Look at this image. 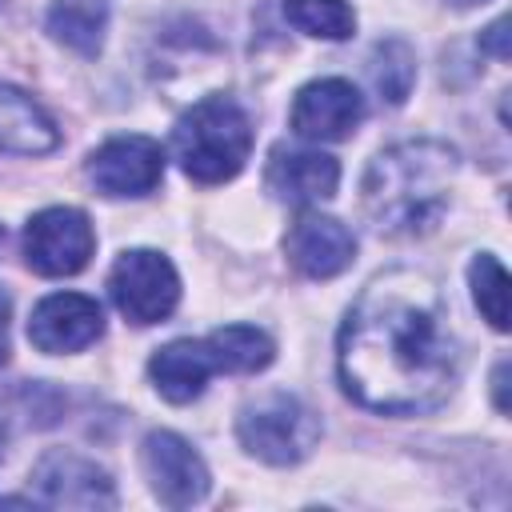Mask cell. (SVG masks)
Returning <instances> with one entry per match:
<instances>
[{
    "instance_id": "obj_16",
    "label": "cell",
    "mask_w": 512,
    "mask_h": 512,
    "mask_svg": "<svg viewBox=\"0 0 512 512\" xmlns=\"http://www.w3.org/2000/svg\"><path fill=\"white\" fill-rule=\"evenodd\" d=\"M108 28V4L104 0H60L48 8V32L64 48L80 56H96Z\"/></svg>"
},
{
    "instance_id": "obj_9",
    "label": "cell",
    "mask_w": 512,
    "mask_h": 512,
    "mask_svg": "<svg viewBox=\"0 0 512 512\" xmlns=\"http://www.w3.org/2000/svg\"><path fill=\"white\" fill-rule=\"evenodd\" d=\"M104 332V312L84 292H52L32 308L28 340L40 352H80Z\"/></svg>"
},
{
    "instance_id": "obj_22",
    "label": "cell",
    "mask_w": 512,
    "mask_h": 512,
    "mask_svg": "<svg viewBox=\"0 0 512 512\" xmlns=\"http://www.w3.org/2000/svg\"><path fill=\"white\" fill-rule=\"evenodd\" d=\"M492 392H496V408H500V412H508V360H500V364H496Z\"/></svg>"
},
{
    "instance_id": "obj_12",
    "label": "cell",
    "mask_w": 512,
    "mask_h": 512,
    "mask_svg": "<svg viewBox=\"0 0 512 512\" xmlns=\"http://www.w3.org/2000/svg\"><path fill=\"white\" fill-rule=\"evenodd\" d=\"M288 260L312 276V280H328L336 272H344L356 256V236L332 220V216H320V212H300V220L288 228Z\"/></svg>"
},
{
    "instance_id": "obj_23",
    "label": "cell",
    "mask_w": 512,
    "mask_h": 512,
    "mask_svg": "<svg viewBox=\"0 0 512 512\" xmlns=\"http://www.w3.org/2000/svg\"><path fill=\"white\" fill-rule=\"evenodd\" d=\"M8 316H12V300H8V292L0 288V364L8 360Z\"/></svg>"
},
{
    "instance_id": "obj_14",
    "label": "cell",
    "mask_w": 512,
    "mask_h": 512,
    "mask_svg": "<svg viewBox=\"0 0 512 512\" xmlns=\"http://www.w3.org/2000/svg\"><path fill=\"white\" fill-rule=\"evenodd\" d=\"M216 356L208 348V340H172L164 348H156V356L148 360V376L156 384V392L172 404H188L204 392L208 376H216Z\"/></svg>"
},
{
    "instance_id": "obj_25",
    "label": "cell",
    "mask_w": 512,
    "mask_h": 512,
    "mask_svg": "<svg viewBox=\"0 0 512 512\" xmlns=\"http://www.w3.org/2000/svg\"><path fill=\"white\" fill-rule=\"evenodd\" d=\"M0 504H24V500H12V496H0Z\"/></svg>"
},
{
    "instance_id": "obj_10",
    "label": "cell",
    "mask_w": 512,
    "mask_h": 512,
    "mask_svg": "<svg viewBox=\"0 0 512 512\" xmlns=\"http://www.w3.org/2000/svg\"><path fill=\"white\" fill-rule=\"evenodd\" d=\"M32 484H36V500L48 508H112L116 504L108 472L76 452H48L36 464Z\"/></svg>"
},
{
    "instance_id": "obj_15",
    "label": "cell",
    "mask_w": 512,
    "mask_h": 512,
    "mask_svg": "<svg viewBox=\"0 0 512 512\" xmlns=\"http://www.w3.org/2000/svg\"><path fill=\"white\" fill-rule=\"evenodd\" d=\"M56 144H60V132L44 116V108L28 92L0 84V152L40 156V152H52Z\"/></svg>"
},
{
    "instance_id": "obj_21",
    "label": "cell",
    "mask_w": 512,
    "mask_h": 512,
    "mask_svg": "<svg viewBox=\"0 0 512 512\" xmlns=\"http://www.w3.org/2000/svg\"><path fill=\"white\" fill-rule=\"evenodd\" d=\"M504 36H508V24H504V20H492V24L484 28V36H480V48L492 52L496 60H508V40H504Z\"/></svg>"
},
{
    "instance_id": "obj_18",
    "label": "cell",
    "mask_w": 512,
    "mask_h": 512,
    "mask_svg": "<svg viewBox=\"0 0 512 512\" xmlns=\"http://www.w3.org/2000/svg\"><path fill=\"white\" fill-rule=\"evenodd\" d=\"M368 76H372V88L388 104H404L408 92H412V84H416V52L400 36H388V40H380L372 48Z\"/></svg>"
},
{
    "instance_id": "obj_2",
    "label": "cell",
    "mask_w": 512,
    "mask_h": 512,
    "mask_svg": "<svg viewBox=\"0 0 512 512\" xmlns=\"http://www.w3.org/2000/svg\"><path fill=\"white\" fill-rule=\"evenodd\" d=\"M460 156L444 140H404L384 148L364 172V212L388 236L428 232L448 208Z\"/></svg>"
},
{
    "instance_id": "obj_24",
    "label": "cell",
    "mask_w": 512,
    "mask_h": 512,
    "mask_svg": "<svg viewBox=\"0 0 512 512\" xmlns=\"http://www.w3.org/2000/svg\"><path fill=\"white\" fill-rule=\"evenodd\" d=\"M444 4H452V8H476V4H488V0H444Z\"/></svg>"
},
{
    "instance_id": "obj_17",
    "label": "cell",
    "mask_w": 512,
    "mask_h": 512,
    "mask_svg": "<svg viewBox=\"0 0 512 512\" xmlns=\"http://www.w3.org/2000/svg\"><path fill=\"white\" fill-rule=\"evenodd\" d=\"M212 356H216V368L220 372H260L272 364V340L260 332V328H248V324H228V328H216L204 336Z\"/></svg>"
},
{
    "instance_id": "obj_1",
    "label": "cell",
    "mask_w": 512,
    "mask_h": 512,
    "mask_svg": "<svg viewBox=\"0 0 512 512\" xmlns=\"http://www.w3.org/2000/svg\"><path fill=\"white\" fill-rule=\"evenodd\" d=\"M336 368L344 392L372 412L440 408L460 380V344L436 280L416 268L380 272L340 324Z\"/></svg>"
},
{
    "instance_id": "obj_6",
    "label": "cell",
    "mask_w": 512,
    "mask_h": 512,
    "mask_svg": "<svg viewBox=\"0 0 512 512\" xmlns=\"http://www.w3.org/2000/svg\"><path fill=\"white\" fill-rule=\"evenodd\" d=\"M92 248L96 236L80 208H44L24 228V260L40 276H76Z\"/></svg>"
},
{
    "instance_id": "obj_13",
    "label": "cell",
    "mask_w": 512,
    "mask_h": 512,
    "mask_svg": "<svg viewBox=\"0 0 512 512\" xmlns=\"http://www.w3.org/2000/svg\"><path fill=\"white\" fill-rule=\"evenodd\" d=\"M268 188L272 196L288 204H316L336 196L340 184V164L328 152H308V148H276L268 160Z\"/></svg>"
},
{
    "instance_id": "obj_19",
    "label": "cell",
    "mask_w": 512,
    "mask_h": 512,
    "mask_svg": "<svg viewBox=\"0 0 512 512\" xmlns=\"http://www.w3.org/2000/svg\"><path fill=\"white\" fill-rule=\"evenodd\" d=\"M284 16L292 28L320 40H344L356 28V12L344 0H284Z\"/></svg>"
},
{
    "instance_id": "obj_27",
    "label": "cell",
    "mask_w": 512,
    "mask_h": 512,
    "mask_svg": "<svg viewBox=\"0 0 512 512\" xmlns=\"http://www.w3.org/2000/svg\"><path fill=\"white\" fill-rule=\"evenodd\" d=\"M0 244H4V228H0Z\"/></svg>"
},
{
    "instance_id": "obj_8",
    "label": "cell",
    "mask_w": 512,
    "mask_h": 512,
    "mask_svg": "<svg viewBox=\"0 0 512 512\" xmlns=\"http://www.w3.org/2000/svg\"><path fill=\"white\" fill-rule=\"evenodd\" d=\"M144 476L160 504L168 508H192L208 496V468L196 456V448L176 432H148L144 448Z\"/></svg>"
},
{
    "instance_id": "obj_26",
    "label": "cell",
    "mask_w": 512,
    "mask_h": 512,
    "mask_svg": "<svg viewBox=\"0 0 512 512\" xmlns=\"http://www.w3.org/2000/svg\"><path fill=\"white\" fill-rule=\"evenodd\" d=\"M0 452H4V428H0Z\"/></svg>"
},
{
    "instance_id": "obj_4",
    "label": "cell",
    "mask_w": 512,
    "mask_h": 512,
    "mask_svg": "<svg viewBox=\"0 0 512 512\" xmlns=\"http://www.w3.org/2000/svg\"><path fill=\"white\" fill-rule=\"evenodd\" d=\"M240 444L264 464H300L320 440V416L292 392H268L252 400L236 420Z\"/></svg>"
},
{
    "instance_id": "obj_11",
    "label": "cell",
    "mask_w": 512,
    "mask_h": 512,
    "mask_svg": "<svg viewBox=\"0 0 512 512\" xmlns=\"http://www.w3.org/2000/svg\"><path fill=\"white\" fill-rule=\"evenodd\" d=\"M360 120H364V96L340 76L312 80L292 100V128L304 140H344Z\"/></svg>"
},
{
    "instance_id": "obj_5",
    "label": "cell",
    "mask_w": 512,
    "mask_h": 512,
    "mask_svg": "<svg viewBox=\"0 0 512 512\" xmlns=\"http://www.w3.org/2000/svg\"><path fill=\"white\" fill-rule=\"evenodd\" d=\"M108 296L116 312L132 324H156L164 320L180 300V276L168 256L152 248L120 252L108 272Z\"/></svg>"
},
{
    "instance_id": "obj_3",
    "label": "cell",
    "mask_w": 512,
    "mask_h": 512,
    "mask_svg": "<svg viewBox=\"0 0 512 512\" xmlns=\"http://www.w3.org/2000/svg\"><path fill=\"white\" fill-rule=\"evenodd\" d=\"M252 152V120L228 96H208L192 104L172 128V156L184 176L200 184L232 180Z\"/></svg>"
},
{
    "instance_id": "obj_7",
    "label": "cell",
    "mask_w": 512,
    "mask_h": 512,
    "mask_svg": "<svg viewBox=\"0 0 512 512\" xmlns=\"http://www.w3.org/2000/svg\"><path fill=\"white\" fill-rule=\"evenodd\" d=\"M164 176V148L152 136H112L88 156V180L100 196H144Z\"/></svg>"
},
{
    "instance_id": "obj_20",
    "label": "cell",
    "mask_w": 512,
    "mask_h": 512,
    "mask_svg": "<svg viewBox=\"0 0 512 512\" xmlns=\"http://www.w3.org/2000/svg\"><path fill=\"white\" fill-rule=\"evenodd\" d=\"M468 280H472V296H476V308L484 312V320L504 332L508 328V272L496 256L480 252L468 268Z\"/></svg>"
}]
</instances>
